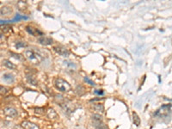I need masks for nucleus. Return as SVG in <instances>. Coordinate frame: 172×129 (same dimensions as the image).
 <instances>
[{"label": "nucleus", "instance_id": "nucleus-19", "mask_svg": "<svg viewBox=\"0 0 172 129\" xmlns=\"http://www.w3.org/2000/svg\"><path fill=\"white\" fill-rule=\"evenodd\" d=\"M84 80H85V81H86V82H87V83H89V84H90V85H93V86H94V85H95V84H94V82H92V81H91V80H90V79H89V78H84Z\"/></svg>", "mask_w": 172, "mask_h": 129}, {"label": "nucleus", "instance_id": "nucleus-5", "mask_svg": "<svg viewBox=\"0 0 172 129\" xmlns=\"http://www.w3.org/2000/svg\"><path fill=\"white\" fill-rule=\"evenodd\" d=\"M3 111H4V114L7 116H9V117H16L17 115V111L14 108H11V107L4 108Z\"/></svg>", "mask_w": 172, "mask_h": 129}, {"label": "nucleus", "instance_id": "nucleus-3", "mask_svg": "<svg viewBox=\"0 0 172 129\" xmlns=\"http://www.w3.org/2000/svg\"><path fill=\"white\" fill-rule=\"evenodd\" d=\"M171 109V105H170V104L163 105L160 109H159L157 110V112L155 113V115H156V116H159V117L167 116V115L170 114Z\"/></svg>", "mask_w": 172, "mask_h": 129}, {"label": "nucleus", "instance_id": "nucleus-11", "mask_svg": "<svg viewBox=\"0 0 172 129\" xmlns=\"http://www.w3.org/2000/svg\"><path fill=\"white\" fill-rule=\"evenodd\" d=\"M26 30L29 33V34H31L32 35H34V36H36L37 35V34H41L42 35V33L41 32H40L39 30H37V29H34V28H31V27H27L26 28Z\"/></svg>", "mask_w": 172, "mask_h": 129}, {"label": "nucleus", "instance_id": "nucleus-6", "mask_svg": "<svg viewBox=\"0 0 172 129\" xmlns=\"http://www.w3.org/2000/svg\"><path fill=\"white\" fill-rule=\"evenodd\" d=\"M22 127L24 129H40L38 125H36V124H34V123H33V122H28V121L22 122Z\"/></svg>", "mask_w": 172, "mask_h": 129}, {"label": "nucleus", "instance_id": "nucleus-14", "mask_svg": "<svg viewBox=\"0 0 172 129\" xmlns=\"http://www.w3.org/2000/svg\"><path fill=\"white\" fill-rule=\"evenodd\" d=\"M94 127L96 129H106L105 125L103 123V122H94Z\"/></svg>", "mask_w": 172, "mask_h": 129}, {"label": "nucleus", "instance_id": "nucleus-16", "mask_svg": "<svg viewBox=\"0 0 172 129\" xmlns=\"http://www.w3.org/2000/svg\"><path fill=\"white\" fill-rule=\"evenodd\" d=\"M92 119L94 121V122H102L103 119H102V116L100 115H92Z\"/></svg>", "mask_w": 172, "mask_h": 129}, {"label": "nucleus", "instance_id": "nucleus-18", "mask_svg": "<svg viewBox=\"0 0 172 129\" xmlns=\"http://www.w3.org/2000/svg\"><path fill=\"white\" fill-rule=\"evenodd\" d=\"M20 19H28V17H26V16H20L18 14L16 16V17H15V19H14V21H19Z\"/></svg>", "mask_w": 172, "mask_h": 129}, {"label": "nucleus", "instance_id": "nucleus-21", "mask_svg": "<svg viewBox=\"0 0 172 129\" xmlns=\"http://www.w3.org/2000/svg\"><path fill=\"white\" fill-rule=\"evenodd\" d=\"M7 92V90H6V88H4V87H3V86H1V94H5Z\"/></svg>", "mask_w": 172, "mask_h": 129}, {"label": "nucleus", "instance_id": "nucleus-2", "mask_svg": "<svg viewBox=\"0 0 172 129\" xmlns=\"http://www.w3.org/2000/svg\"><path fill=\"white\" fill-rule=\"evenodd\" d=\"M54 85L56 89L61 92H67L71 90V85L68 84V82L60 78H57L54 80Z\"/></svg>", "mask_w": 172, "mask_h": 129}, {"label": "nucleus", "instance_id": "nucleus-12", "mask_svg": "<svg viewBox=\"0 0 172 129\" xmlns=\"http://www.w3.org/2000/svg\"><path fill=\"white\" fill-rule=\"evenodd\" d=\"M3 65H4L7 68L10 69V70H13V69H16V66L13 63H11L9 60H8V59H3Z\"/></svg>", "mask_w": 172, "mask_h": 129}, {"label": "nucleus", "instance_id": "nucleus-22", "mask_svg": "<svg viewBox=\"0 0 172 129\" xmlns=\"http://www.w3.org/2000/svg\"><path fill=\"white\" fill-rule=\"evenodd\" d=\"M95 94H98V95H103V91H95Z\"/></svg>", "mask_w": 172, "mask_h": 129}, {"label": "nucleus", "instance_id": "nucleus-15", "mask_svg": "<svg viewBox=\"0 0 172 129\" xmlns=\"http://www.w3.org/2000/svg\"><path fill=\"white\" fill-rule=\"evenodd\" d=\"M94 109H95L96 111H98V112H101V113H103V110H104V108L102 104H96L94 106Z\"/></svg>", "mask_w": 172, "mask_h": 129}, {"label": "nucleus", "instance_id": "nucleus-4", "mask_svg": "<svg viewBox=\"0 0 172 129\" xmlns=\"http://www.w3.org/2000/svg\"><path fill=\"white\" fill-rule=\"evenodd\" d=\"M53 49H54V51H55L57 53H59V54L61 55V56L67 57V56L69 55V51H68L65 47H62V46L54 47Z\"/></svg>", "mask_w": 172, "mask_h": 129}, {"label": "nucleus", "instance_id": "nucleus-10", "mask_svg": "<svg viewBox=\"0 0 172 129\" xmlns=\"http://www.w3.org/2000/svg\"><path fill=\"white\" fill-rule=\"evenodd\" d=\"M26 79H27V81L30 84H32V85H37V80L35 79V78L34 77V76H32V75H30V74H27L26 75Z\"/></svg>", "mask_w": 172, "mask_h": 129}, {"label": "nucleus", "instance_id": "nucleus-13", "mask_svg": "<svg viewBox=\"0 0 172 129\" xmlns=\"http://www.w3.org/2000/svg\"><path fill=\"white\" fill-rule=\"evenodd\" d=\"M133 121H134V125H136L137 127H139L140 125V119L139 115L134 112L133 113Z\"/></svg>", "mask_w": 172, "mask_h": 129}, {"label": "nucleus", "instance_id": "nucleus-8", "mask_svg": "<svg viewBox=\"0 0 172 129\" xmlns=\"http://www.w3.org/2000/svg\"><path fill=\"white\" fill-rule=\"evenodd\" d=\"M11 13H12V9H11L9 7L3 6V7L1 8V15H2V16H9Z\"/></svg>", "mask_w": 172, "mask_h": 129}, {"label": "nucleus", "instance_id": "nucleus-20", "mask_svg": "<svg viewBox=\"0 0 172 129\" xmlns=\"http://www.w3.org/2000/svg\"><path fill=\"white\" fill-rule=\"evenodd\" d=\"M11 54H12V55H14L13 57H14V58H16V59H19V60H21V59H22L19 54H15V53H11Z\"/></svg>", "mask_w": 172, "mask_h": 129}, {"label": "nucleus", "instance_id": "nucleus-7", "mask_svg": "<svg viewBox=\"0 0 172 129\" xmlns=\"http://www.w3.org/2000/svg\"><path fill=\"white\" fill-rule=\"evenodd\" d=\"M38 41L40 44L44 45V46H47V45H51L53 43V40L49 37H45V36H41L38 39Z\"/></svg>", "mask_w": 172, "mask_h": 129}, {"label": "nucleus", "instance_id": "nucleus-1", "mask_svg": "<svg viewBox=\"0 0 172 129\" xmlns=\"http://www.w3.org/2000/svg\"><path fill=\"white\" fill-rule=\"evenodd\" d=\"M24 54L26 58L34 65H39L44 60V57L42 56V54L32 49H27L24 52Z\"/></svg>", "mask_w": 172, "mask_h": 129}, {"label": "nucleus", "instance_id": "nucleus-9", "mask_svg": "<svg viewBox=\"0 0 172 129\" xmlns=\"http://www.w3.org/2000/svg\"><path fill=\"white\" fill-rule=\"evenodd\" d=\"M3 79L7 82V83H13L14 82V77L13 75H11L10 73H4L3 75Z\"/></svg>", "mask_w": 172, "mask_h": 129}, {"label": "nucleus", "instance_id": "nucleus-17", "mask_svg": "<svg viewBox=\"0 0 172 129\" xmlns=\"http://www.w3.org/2000/svg\"><path fill=\"white\" fill-rule=\"evenodd\" d=\"M27 46V44L25 43V42H22V41H19V42H17L16 44V47L18 49V48H20V47H26Z\"/></svg>", "mask_w": 172, "mask_h": 129}]
</instances>
